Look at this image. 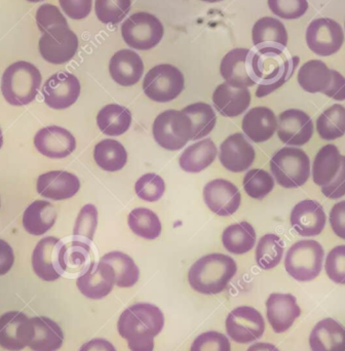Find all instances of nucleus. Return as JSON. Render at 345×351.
<instances>
[{
    "label": "nucleus",
    "instance_id": "obj_16",
    "mask_svg": "<svg viewBox=\"0 0 345 351\" xmlns=\"http://www.w3.org/2000/svg\"><path fill=\"white\" fill-rule=\"evenodd\" d=\"M34 336L32 321L20 311H8L0 317V346L3 350L21 351Z\"/></svg>",
    "mask_w": 345,
    "mask_h": 351
},
{
    "label": "nucleus",
    "instance_id": "obj_48",
    "mask_svg": "<svg viewBox=\"0 0 345 351\" xmlns=\"http://www.w3.org/2000/svg\"><path fill=\"white\" fill-rule=\"evenodd\" d=\"M272 14L285 20L301 18L309 10L307 0H267Z\"/></svg>",
    "mask_w": 345,
    "mask_h": 351
},
{
    "label": "nucleus",
    "instance_id": "obj_8",
    "mask_svg": "<svg viewBox=\"0 0 345 351\" xmlns=\"http://www.w3.org/2000/svg\"><path fill=\"white\" fill-rule=\"evenodd\" d=\"M163 23L154 14L140 12L132 14L121 25V36L131 49L150 51L162 41Z\"/></svg>",
    "mask_w": 345,
    "mask_h": 351
},
{
    "label": "nucleus",
    "instance_id": "obj_56",
    "mask_svg": "<svg viewBox=\"0 0 345 351\" xmlns=\"http://www.w3.org/2000/svg\"><path fill=\"white\" fill-rule=\"evenodd\" d=\"M14 255L12 247L3 239H0V276H4L14 265Z\"/></svg>",
    "mask_w": 345,
    "mask_h": 351
},
{
    "label": "nucleus",
    "instance_id": "obj_50",
    "mask_svg": "<svg viewBox=\"0 0 345 351\" xmlns=\"http://www.w3.org/2000/svg\"><path fill=\"white\" fill-rule=\"evenodd\" d=\"M325 270L328 278L338 285H345V245H338L326 258Z\"/></svg>",
    "mask_w": 345,
    "mask_h": 351
},
{
    "label": "nucleus",
    "instance_id": "obj_38",
    "mask_svg": "<svg viewBox=\"0 0 345 351\" xmlns=\"http://www.w3.org/2000/svg\"><path fill=\"white\" fill-rule=\"evenodd\" d=\"M101 261L112 266L115 274V285L119 288H132L139 280V268L127 254L119 251L110 252L103 256Z\"/></svg>",
    "mask_w": 345,
    "mask_h": 351
},
{
    "label": "nucleus",
    "instance_id": "obj_32",
    "mask_svg": "<svg viewBox=\"0 0 345 351\" xmlns=\"http://www.w3.org/2000/svg\"><path fill=\"white\" fill-rule=\"evenodd\" d=\"M217 146L211 139H204L186 148L180 156L179 165L187 173H200L206 170L216 160Z\"/></svg>",
    "mask_w": 345,
    "mask_h": 351
},
{
    "label": "nucleus",
    "instance_id": "obj_41",
    "mask_svg": "<svg viewBox=\"0 0 345 351\" xmlns=\"http://www.w3.org/2000/svg\"><path fill=\"white\" fill-rule=\"evenodd\" d=\"M193 128L192 141H198L208 136L216 125L217 117L211 105L204 102L194 103L183 109Z\"/></svg>",
    "mask_w": 345,
    "mask_h": 351
},
{
    "label": "nucleus",
    "instance_id": "obj_39",
    "mask_svg": "<svg viewBox=\"0 0 345 351\" xmlns=\"http://www.w3.org/2000/svg\"><path fill=\"white\" fill-rule=\"evenodd\" d=\"M130 229L138 237L147 241H154L162 233V223L154 210L147 208H137L132 210L128 218Z\"/></svg>",
    "mask_w": 345,
    "mask_h": 351
},
{
    "label": "nucleus",
    "instance_id": "obj_31",
    "mask_svg": "<svg viewBox=\"0 0 345 351\" xmlns=\"http://www.w3.org/2000/svg\"><path fill=\"white\" fill-rule=\"evenodd\" d=\"M31 321L34 336L28 348L33 351H57L62 348L64 334L56 322L45 317H32Z\"/></svg>",
    "mask_w": 345,
    "mask_h": 351
},
{
    "label": "nucleus",
    "instance_id": "obj_20",
    "mask_svg": "<svg viewBox=\"0 0 345 351\" xmlns=\"http://www.w3.org/2000/svg\"><path fill=\"white\" fill-rule=\"evenodd\" d=\"M313 135V123L305 111L289 109L278 117V136L283 143L302 146L311 141Z\"/></svg>",
    "mask_w": 345,
    "mask_h": 351
},
{
    "label": "nucleus",
    "instance_id": "obj_25",
    "mask_svg": "<svg viewBox=\"0 0 345 351\" xmlns=\"http://www.w3.org/2000/svg\"><path fill=\"white\" fill-rule=\"evenodd\" d=\"M39 195L51 200H65L73 197L80 189L78 176L66 171H51L39 176L36 184Z\"/></svg>",
    "mask_w": 345,
    "mask_h": 351
},
{
    "label": "nucleus",
    "instance_id": "obj_10",
    "mask_svg": "<svg viewBox=\"0 0 345 351\" xmlns=\"http://www.w3.org/2000/svg\"><path fill=\"white\" fill-rule=\"evenodd\" d=\"M262 78L256 90L257 98H263L284 86L299 63V58L288 57L284 53H260Z\"/></svg>",
    "mask_w": 345,
    "mask_h": 351
},
{
    "label": "nucleus",
    "instance_id": "obj_7",
    "mask_svg": "<svg viewBox=\"0 0 345 351\" xmlns=\"http://www.w3.org/2000/svg\"><path fill=\"white\" fill-rule=\"evenodd\" d=\"M152 134L160 147L169 152H177L192 141L193 128L189 117L183 111L170 109L154 119Z\"/></svg>",
    "mask_w": 345,
    "mask_h": 351
},
{
    "label": "nucleus",
    "instance_id": "obj_42",
    "mask_svg": "<svg viewBox=\"0 0 345 351\" xmlns=\"http://www.w3.org/2000/svg\"><path fill=\"white\" fill-rule=\"evenodd\" d=\"M317 131L326 141H333L345 134V107L340 104L324 111L317 121Z\"/></svg>",
    "mask_w": 345,
    "mask_h": 351
},
{
    "label": "nucleus",
    "instance_id": "obj_11",
    "mask_svg": "<svg viewBox=\"0 0 345 351\" xmlns=\"http://www.w3.org/2000/svg\"><path fill=\"white\" fill-rule=\"evenodd\" d=\"M64 245L63 241L53 237L38 241L32 254V267L39 278L45 282H55L65 274Z\"/></svg>",
    "mask_w": 345,
    "mask_h": 351
},
{
    "label": "nucleus",
    "instance_id": "obj_34",
    "mask_svg": "<svg viewBox=\"0 0 345 351\" xmlns=\"http://www.w3.org/2000/svg\"><path fill=\"white\" fill-rule=\"evenodd\" d=\"M297 80L305 92L323 94L331 84L332 70L323 61L311 60L301 66Z\"/></svg>",
    "mask_w": 345,
    "mask_h": 351
},
{
    "label": "nucleus",
    "instance_id": "obj_51",
    "mask_svg": "<svg viewBox=\"0 0 345 351\" xmlns=\"http://www.w3.org/2000/svg\"><path fill=\"white\" fill-rule=\"evenodd\" d=\"M36 23L41 33H45L53 27L68 26L67 20L59 8L51 4L39 6L36 12Z\"/></svg>",
    "mask_w": 345,
    "mask_h": 351
},
{
    "label": "nucleus",
    "instance_id": "obj_15",
    "mask_svg": "<svg viewBox=\"0 0 345 351\" xmlns=\"http://www.w3.org/2000/svg\"><path fill=\"white\" fill-rule=\"evenodd\" d=\"M80 80L69 72H58L51 75L43 84V100L49 108L64 110L69 108L80 98Z\"/></svg>",
    "mask_w": 345,
    "mask_h": 351
},
{
    "label": "nucleus",
    "instance_id": "obj_43",
    "mask_svg": "<svg viewBox=\"0 0 345 351\" xmlns=\"http://www.w3.org/2000/svg\"><path fill=\"white\" fill-rule=\"evenodd\" d=\"M97 227H98V210L94 204H86L80 210L74 224V241L92 245Z\"/></svg>",
    "mask_w": 345,
    "mask_h": 351
},
{
    "label": "nucleus",
    "instance_id": "obj_49",
    "mask_svg": "<svg viewBox=\"0 0 345 351\" xmlns=\"http://www.w3.org/2000/svg\"><path fill=\"white\" fill-rule=\"evenodd\" d=\"M190 351H231V346L228 338L222 333L209 331L195 338Z\"/></svg>",
    "mask_w": 345,
    "mask_h": 351
},
{
    "label": "nucleus",
    "instance_id": "obj_55",
    "mask_svg": "<svg viewBox=\"0 0 345 351\" xmlns=\"http://www.w3.org/2000/svg\"><path fill=\"white\" fill-rule=\"evenodd\" d=\"M326 96L334 99L336 101L345 100V77L344 75L332 70V80L329 88L323 93Z\"/></svg>",
    "mask_w": 345,
    "mask_h": 351
},
{
    "label": "nucleus",
    "instance_id": "obj_1",
    "mask_svg": "<svg viewBox=\"0 0 345 351\" xmlns=\"http://www.w3.org/2000/svg\"><path fill=\"white\" fill-rule=\"evenodd\" d=\"M163 311L150 303H137L123 311L117 323L121 338L131 351H154V338L163 331Z\"/></svg>",
    "mask_w": 345,
    "mask_h": 351
},
{
    "label": "nucleus",
    "instance_id": "obj_13",
    "mask_svg": "<svg viewBox=\"0 0 345 351\" xmlns=\"http://www.w3.org/2000/svg\"><path fill=\"white\" fill-rule=\"evenodd\" d=\"M227 335L239 344L252 343L265 332V322L257 309L239 306L233 309L226 319Z\"/></svg>",
    "mask_w": 345,
    "mask_h": 351
},
{
    "label": "nucleus",
    "instance_id": "obj_30",
    "mask_svg": "<svg viewBox=\"0 0 345 351\" xmlns=\"http://www.w3.org/2000/svg\"><path fill=\"white\" fill-rule=\"evenodd\" d=\"M57 210L47 200H35L29 204L23 215V226L32 235H43L55 225Z\"/></svg>",
    "mask_w": 345,
    "mask_h": 351
},
{
    "label": "nucleus",
    "instance_id": "obj_36",
    "mask_svg": "<svg viewBox=\"0 0 345 351\" xmlns=\"http://www.w3.org/2000/svg\"><path fill=\"white\" fill-rule=\"evenodd\" d=\"M223 247L235 255L249 253L256 243V232L250 223H235L229 225L222 233Z\"/></svg>",
    "mask_w": 345,
    "mask_h": 351
},
{
    "label": "nucleus",
    "instance_id": "obj_9",
    "mask_svg": "<svg viewBox=\"0 0 345 351\" xmlns=\"http://www.w3.org/2000/svg\"><path fill=\"white\" fill-rule=\"evenodd\" d=\"M183 90V73L171 64L154 66L144 77V94L154 102H171L178 98Z\"/></svg>",
    "mask_w": 345,
    "mask_h": 351
},
{
    "label": "nucleus",
    "instance_id": "obj_5",
    "mask_svg": "<svg viewBox=\"0 0 345 351\" xmlns=\"http://www.w3.org/2000/svg\"><path fill=\"white\" fill-rule=\"evenodd\" d=\"M270 171L282 187H301L311 177V160L300 148L284 147L270 160Z\"/></svg>",
    "mask_w": 345,
    "mask_h": 351
},
{
    "label": "nucleus",
    "instance_id": "obj_40",
    "mask_svg": "<svg viewBox=\"0 0 345 351\" xmlns=\"http://www.w3.org/2000/svg\"><path fill=\"white\" fill-rule=\"evenodd\" d=\"M285 243L278 235L267 233L258 241L256 247V263L261 269L270 270L282 261Z\"/></svg>",
    "mask_w": 345,
    "mask_h": 351
},
{
    "label": "nucleus",
    "instance_id": "obj_33",
    "mask_svg": "<svg viewBox=\"0 0 345 351\" xmlns=\"http://www.w3.org/2000/svg\"><path fill=\"white\" fill-rule=\"evenodd\" d=\"M340 150L333 144H328L320 149L313 165V179L318 186L329 185L340 173L342 167Z\"/></svg>",
    "mask_w": 345,
    "mask_h": 351
},
{
    "label": "nucleus",
    "instance_id": "obj_26",
    "mask_svg": "<svg viewBox=\"0 0 345 351\" xmlns=\"http://www.w3.org/2000/svg\"><path fill=\"white\" fill-rule=\"evenodd\" d=\"M109 73L119 86H135L144 73L142 58L132 49H121L111 57Z\"/></svg>",
    "mask_w": 345,
    "mask_h": 351
},
{
    "label": "nucleus",
    "instance_id": "obj_28",
    "mask_svg": "<svg viewBox=\"0 0 345 351\" xmlns=\"http://www.w3.org/2000/svg\"><path fill=\"white\" fill-rule=\"evenodd\" d=\"M215 108L225 117H237L251 104V93L248 88H233L228 84H219L213 94Z\"/></svg>",
    "mask_w": 345,
    "mask_h": 351
},
{
    "label": "nucleus",
    "instance_id": "obj_18",
    "mask_svg": "<svg viewBox=\"0 0 345 351\" xmlns=\"http://www.w3.org/2000/svg\"><path fill=\"white\" fill-rule=\"evenodd\" d=\"M204 200L211 212L217 216L229 217L241 206V195L239 188L230 181L216 179L204 186Z\"/></svg>",
    "mask_w": 345,
    "mask_h": 351
},
{
    "label": "nucleus",
    "instance_id": "obj_46",
    "mask_svg": "<svg viewBox=\"0 0 345 351\" xmlns=\"http://www.w3.org/2000/svg\"><path fill=\"white\" fill-rule=\"evenodd\" d=\"M132 0H96L95 12L103 24H119L131 10Z\"/></svg>",
    "mask_w": 345,
    "mask_h": 351
},
{
    "label": "nucleus",
    "instance_id": "obj_21",
    "mask_svg": "<svg viewBox=\"0 0 345 351\" xmlns=\"http://www.w3.org/2000/svg\"><path fill=\"white\" fill-rule=\"evenodd\" d=\"M255 158V149L243 134H233L221 143L219 160L229 172H245L251 168Z\"/></svg>",
    "mask_w": 345,
    "mask_h": 351
},
{
    "label": "nucleus",
    "instance_id": "obj_6",
    "mask_svg": "<svg viewBox=\"0 0 345 351\" xmlns=\"http://www.w3.org/2000/svg\"><path fill=\"white\" fill-rule=\"evenodd\" d=\"M325 252L316 241H297L288 250L285 268L289 276L301 282H311L321 274Z\"/></svg>",
    "mask_w": 345,
    "mask_h": 351
},
{
    "label": "nucleus",
    "instance_id": "obj_61",
    "mask_svg": "<svg viewBox=\"0 0 345 351\" xmlns=\"http://www.w3.org/2000/svg\"><path fill=\"white\" fill-rule=\"evenodd\" d=\"M27 1H29V2H40V1H43V0H27Z\"/></svg>",
    "mask_w": 345,
    "mask_h": 351
},
{
    "label": "nucleus",
    "instance_id": "obj_22",
    "mask_svg": "<svg viewBox=\"0 0 345 351\" xmlns=\"http://www.w3.org/2000/svg\"><path fill=\"white\" fill-rule=\"evenodd\" d=\"M37 152L53 160L67 158L76 148V140L68 130L51 125L37 132L34 137Z\"/></svg>",
    "mask_w": 345,
    "mask_h": 351
},
{
    "label": "nucleus",
    "instance_id": "obj_35",
    "mask_svg": "<svg viewBox=\"0 0 345 351\" xmlns=\"http://www.w3.org/2000/svg\"><path fill=\"white\" fill-rule=\"evenodd\" d=\"M132 114L129 109L119 104L103 107L97 115V125L104 135L117 137L131 127Z\"/></svg>",
    "mask_w": 345,
    "mask_h": 351
},
{
    "label": "nucleus",
    "instance_id": "obj_59",
    "mask_svg": "<svg viewBox=\"0 0 345 351\" xmlns=\"http://www.w3.org/2000/svg\"><path fill=\"white\" fill-rule=\"evenodd\" d=\"M2 145H3V135H2V131L0 129V149H1Z\"/></svg>",
    "mask_w": 345,
    "mask_h": 351
},
{
    "label": "nucleus",
    "instance_id": "obj_24",
    "mask_svg": "<svg viewBox=\"0 0 345 351\" xmlns=\"http://www.w3.org/2000/svg\"><path fill=\"white\" fill-rule=\"evenodd\" d=\"M325 210L316 200L305 199L298 202L291 213V226L301 237H317L326 226Z\"/></svg>",
    "mask_w": 345,
    "mask_h": 351
},
{
    "label": "nucleus",
    "instance_id": "obj_2",
    "mask_svg": "<svg viewBox=\"0 0 345 351\" xmlns=\"http://www.w3.org/2000/svg\"><path fill=\"white\" fill-rule=\"evenodd\" d=\"M237 262L224 254H209L200 258L188 271V282L192 290L202 295L222 293L235 278Z\"/></svg>",
    "mask_w": 345,
    "mask_h": 351
},
{
    "label": "nucleus",
    "instance_id": "obj_47",
    "mask_svg": "<svg viewBox=\"0 0 345 351\" xmlns=\"http://www.w3.org/2000/svg\"><path fill=\"white\" fill-rule=\"evenodd\" d=\"M135 191L138 197L144 202H158L166 191V184L160 176L148 173L140 177L136 182Z\"/></svg>",
    "mask_w": 345,
    "mask_h": 351
},
{
    "label": "nucleus",
    "instance_id": "obj_29",
    "mask_svg": "<svg viewBox=\"0 0 345 351\" xmlns=\"http://www.w3.org/2000/svg\"><path fill=\"white\" fill-rule=\"evenodd\" d=\"M311 351H345V328L333 319H322L309 336Z\"/></svg>",
    "mask_w": 345,
    "mask_h": 351
},
{
    "label": "nucleus",
    "instance_id": "obj_3",
    "mask_svg": "<svg viewBox=\"0 0 345 351\" xmlns=\"http://www.w3.org/2000/svg\"><path fill=\"white\" fill-rule=\"evenodd\" d=\"M41 80L40 72L33 64L16 62L8 66L2 75V95L12 106H25L36 98Z\"/></svg>",
    "mask_w": 345,
    "mask_h": 351
},
{
    "label": "nucleus",
    "instance_id": "obj_45",
    "mask_svg": "<svg viewBox=\"0 0 345 351\" xmlns=\"http://www.w3.org/2000/svg\"><path fill=\"white\" fill-rule=\"evenodd\" d=\"M243 189L250 197L261 200L274 188V179L270 173L261 169L250 170L243 177Z\"/></svg>",
    "mask_w": 345,
    "mask_h": 351
},
{
    "label": "nucleus",
    "instance_id": "obj_58",
    "mask_svg": "<svg viewBox=\"0 0 345 351\" xmlns=\"http://www.w3.org/2000/svg\"><path fill=\"white\" fill-rule=\"evenodd\" d=\"M247 351H280V350L274 344L259 342V343H255L250 346Z\"/></svg>",
    "mask_w": 345,
    "mask_h": 351
},
{
    "label": "nucleus",
    "instance_id": "obj_27",
    "mask_svg": "<svg viewBox=\"0 0 345 351\" xmlns=\"http://www.w3.org/2000/svg\"><path fill=\"white\" fill-rule=\"evenodd\" d=\"M243 134L255 143L268 141L278 130V119L272 109L255 107L248 111L241 123Z\"/></svg>",
    "mask_w": 345,
    "mask_h": 351
},
{
    "label": "nucleus",
    "instance_id": "obj_37",
    "mask_svg": "<svg viewBox=\"0 0 345 351\" xmlns=\"http://www.w3.org/2000/svg\"><path fill=\"white\" fill-rule=\"evenodd\" d=\"M94 160L97 166L106 172L123 170L128 162V154L121 142L106 139L99 142L94 149Z\"/></svg>",
    "mask_w": 345,
    "mask_h": 351
},
{
    "label": "nucleus",
    "instance_id": "obj_12",
    "mask_svg": "<svg viewBox=\"0 0 345 351\" xmlns=\"http://www.w3.org/2000/svg\"><path fill=\"white\" fill-rule=\"evenodd\" d=\"M78 49V35L69 26H57L43 33L39 40L41 57L53 65L71 61Z\"/></svg>",
    "mask_w": 345,
    "mask_h": 351
},
{
    "label": "nucleus",
    "instance_id": "obj_19",
    "mask_svg": "<svg viewBox=\"0 0 345 351\" xmlns=\"http://www.w3.org/2000/svg\"><path fill=\"white\" fill-rule=\"evenodd\" d=\"M252 40L259 53H284L288 45V32L278 19L264 16L254 24Z\"/></svg>",
    "mask_w": 345,
    "mask_h": 351
},
{
    "label": "nucleus",
    "instance_id": "obj_4",
    "mask_svg": "<svg viewBox=\"0 0 345 351\" xmlns=\"http://www.w3.org/2000/svg\"><path fill=\"white\" fill-rule=\"evenodd\" d=\"M220 73L233 88H248L259 84L262 78L261 56L249 49H233L223 57Z\"/></svg>",
    "mask_w": 345,
    "mask_h": 351
},
{
    "label": "nucleus",
    "instance_id": "obj_52",
    "mask_svg": "<svg viewBox=\"0 0 345 351\" xmlns=\"http://www.w3.org/2000/svg\"><path fill=\"white\" fill-rule=\"evenodd\" d=\"M66 16L73 20L86 19L92 12L93 0H59Z\"/></svg>",
    "mask_w": 345,
    "mask_h": 351
},
{
    "label": "nucleus",
    "instance_id": "obj_57",
    "mask_svg": "<svg viewBox=\"0 0 345 351\" xmlns=\"http://www.w3.org/2000/svg\"><path fill=\"white\" fill-rule=\"evenodd\" d=\"M80 351H117V350L111 342L96 338L84 344Z\"/></svg>",
    "mask_w": 345,
    "mask_h": 351
},
{
    "label": "nucleus",
    "instance_id": "obj_23",
    "mask_svg": "<svg viewBox=\"0 0 345 351\" xmlns=\"http://www.w3.org/2000/svg\"><path fill=\"white\" fill-rule=\"evenodd\" d=\"M300 315V307L292 294L274 293L266 301V317L274 333L288 331Z\"/></svg>",
    "mask_w": 345,
    "mask_h": 351
},
{
    "label": "nucleus",
    "instance_id": "obj_60",
    "mask_svg": "<svg viewBox=\"0 0 345 351\" xmlns=\"http://www.w3.org/2000/svg\"><path fill=\"white\" fill-rule=\"evenodd\" d=\"M200 1L209 2V3H215V2L223 1V0H200Z\"/></svg>",
    "mask_w": 345,
    "mask_h": 351
},
{
    "label": "nucleus",
    "instance_id": "obj_54",
    "mask_svg": "<svg viewBox=\"0 0 345 351\" xmlns=\"http://www.w3.org/2000/svg\"><path fill=\"white\" fill-rule=\"evenodd\" d=\"M329 220L333 232L345 241V200L334 204L330 212Z\"/></svg>",
    "mask_w": 345,
    "mask_h": 351
},
{
    "label": "nucleus",
    "instance_id": "obj_17",
    "mask_svg": "<svg viewBox=\"0 0 345 351\" xmlns=\"http://www.w3.org/2000/svg\"><path fill=\"white\" fill-rule=\"evenodd\" d=\"M80 292L86 298L100 300L110 294L115 286V269L106 262H91L76 280Z\"/></svg>",
    "mask_w": 345,
    "mask_h": 351
},
{
    "label": "nucleus",
    "instance_id": "obj_14",
    "mask_svg": "<svg viewBox=\"0 0 345 351\" xmlns=\"http://www.w3.org/2000/svg\"><path fill=\"white\" fill-rule=\"evenodd\" d=\"M344 43L342 25L329 18L313 20L307 27V43L316 55L329 57L337 53Z\"/></svg>",
    "mask_w": 345,
    "mask_h": 351
},
{
    "label": "nucleus",
    "instance_id": "obj_53",
    "mask_svg": "<svg viewBox=\"0 0 345 351\" xmlns=\"http://www.w3.org/2000/svg\"><path fill=\"white\" fill-rule=\"evenodd\" d=\"M322 192L330 199H340L345 195V156H342L340 173L329 185L322 187Z\"/></svg>",
    "mask_w": 345,
    "mask_h": 351
},
{
    "label": "nucleus",
    "instance_id": "obj_44",
    "mask_svg": "<svg viewBox=\"0 0 345 351\" xmlns=\"http://www.w3.org/2000/svg\"><path fill=\"white\" fill-rule=\"evenodd\" d=\"M91 254L92 249L91 245L74 241L65 243L64 245V264L66 272H84V270L90 265Z\"/></svg>",
    "mask_w": 345,
    "mask_h": 351
}]
</instances>
